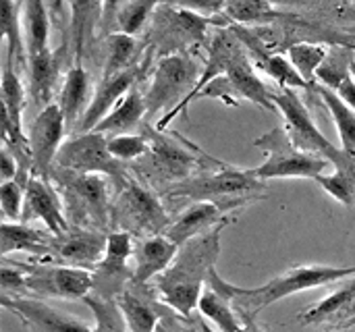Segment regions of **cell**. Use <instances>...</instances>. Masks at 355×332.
<instances>
[{
  "instance_id": "6da1fadb",
  "label": "cell",
  "mask_w": 355,
  "mask_h": 332,
  "mask_svg": "<svg viewBox=\"0 0 355 332\" xmlns=\"http://www.w3.org/2000/svg\"><path fill=\"white\" fill-rule=\"evenodd\" d=\"M227 222L229 220L183 243L173 264L156 277V291L160 299L183 318L193 316V310L200 306L204 295V285L208 283L210 272L216 270L214 266L220 256V233Z\"/></svg>"
},
{
  "instance_id": "4316f807",
  "label": "cell",
  "mask_w": 355,
  "mask_h": 332,
  "mask_svg": "<svg viewBox=\"0 0 355 332\" xmlns=\"http://www.w3.org/2000/svg\"><path fill=\"white\" fill-rule=\"evenodd\" d=\"M29 67V98L33 100V106L40 110L50 106L52 102V91L56 85L58 77V56L48 48L40 54H33L27 58Z\"/></svg>"
},
{
  "instance_id": "ffe728a7",
  "label": "cell",
  "mask_w": 355,
  "mask_h": 332,
  "mask_svg": "<svg viewBox=\"0 0 355 332\" xmlns=\"http://www.w3.org/2000/svg\"><path fill=\"white\" fill-rule=\"evenodd\" d=\"M148 139H150V152H152L154 164H156L160 171H164L166 175H171V177H181V181L187 179L189 173H191L196 166L202 164V160L212 162V160H210L206 154H202L196 146L189 143L187 148H183V146H179L175 139L164 137V133L158 131V129H156V131H150Z\"/></svg>"
},
{
  "instance_id": "8992f818",
  "label": "cell",
  "mask_w": 355,
  "mask_h": 332,
  "mask_svg": "<svg viewBox=\"0 0 355 332\" xmlns=\"http://www.w3.org/2000/svg\"><path fill=\"white\" fill-rule=\"evenodd\" d=\"M112 225L131 235H164L171 220L160 200L148 187L127 179L112 202Z\"/></svg>"
},
{
  "instance_id": "f35d334b",
  "label": "cell",
  "mask_w": 355,
  "mask_h": 332,
  "mask_svg": "<svg viewBox=\"0 0 355 332\" xmlns=\"http://www.w3.org/2000/svg\"><path fill=\"white\" fill-rule=\"evenodd\" d=\"M316 181L339 204H343L347 208L355 206V171H337L335 168L333 175H320Z\"/></svg>"
},
{
  "instance_id": "8fae6325",
  "label": "cell",
  "mask_w": 355,
  "mask_h": 332,
  "mask_svg": "<svg viewBox=\"0 0 355 332\" xmlns=\"http://www.w3.org/2000/svg\"><path fill=\"white\" fill-rule=\"evenodd\" d=\"M25 289L40 297L83 302L94 291V272L64 264H27Z\"/></svg>"
},
{
  "instance_id": "74e56055",
  "label": "cell",
  "mask_w": 355,
  "mask_h": 332,
  "mask_svg": "<svg viewBox=\"0 0 355 332\" xmlns=\"http://www.w3.org/2000/svg\"><path fill=\"white\" fill-rule=\"evenodd\" d=\"M158 2L160 0H127V2H123V6L116 12V21H114L116 31L135 35L148 23V19H152Z\"/></svg>"
},
{
  "instance_id": "b9f144b4",
  "label": "cell",
  "mask_w": 355,
  "mask_h": 332,
  "mask_svg": "<svg viewBox=\"0 0 355 332\" xmlns=\"http://www.w3.org/2000/svg\"><path fill=\"white\" fill-rule=\"evenodd\" d=\"M25 272H27V264L23 262H8L6 258L2 260V291L4 295H8L10 291H27L25 289Z\"/></svg>"
},
{
  "instance_id": "ab89813d",
  "label": "cell",
  "mask_w": 355,
  "mask_h": 332,
  "mask_svg": "<svg viewBox=\"0 0 355 332\" xmlns=\"http://www.w3.org/2000/svg\"><path fill=\"white\" fill-rule=\"evenodd\" d=\"M108 150L121 162L137 160L150 152V139H148V135H137V133L112 135V137H108Z\"/></svg>"
},
{
  "instance_id": "681fc988",
  "label": "cell",
  "mask_w": 355,
  "mask_h": 332,
  "mask_svg": "<svg viewBox=\"0 0 355 332\" xmlns=\"http://www.w3.org/2000/svg\"><path fill=\"white\" fill-rule=\"evenodd\" d=\"M337 332H352V329L347 326V329H343V331H337Z\"/></svg>"
},
{
  "instance_id": "7bdbcfd3",
  "label": "cell",
  "mask_w": 355,
  "mask_h": 332,
  "mask_svg": "<svg viewBox=\"0 0 355 332\" xmlns=\"http://www.w3.org/2000/svg\"><path fill=\"white\" fill-rule=\"evenodd\" d=\"M23 166H25V164L19 160V156L4 143V146H2V152H0V181L4 183V181L17 179V175L21 173ZM27 168H29V166H27Z\"/></svg>"
},
{
  "instance_id": "7c38bea8",
  "label": "cell",
  "mask_w": 355,
  "mask_h": 332,
  "mask_svg": "<svg viewBox=\"0 0 355 332\" xmlns=\"http://www.w3.org/2000/svg\"><path fill=\"white\" fill-rule=\"evenodd\" d=\"M220 98L227 104L237 106V98L250 100L266 110H279L275 104V94H270L264 85V81L256 75L254 67L248 60V54L237 58L227 73L212 79L208 85L202 87V91L196 98Z\"/></svg>"
},
{
  "instance_id": "ac0fdd59",
  "label": "cell",
  "mask_w": 355,
  "mask_h": 332,
  "mask_svg": "<svg viewBox=\"0 0 355 332\" xmlns=\"http://www.w3.org/2000/svg\"><path fill=\"white\" fill-rule=\"evenodd\" d=\"M250 200L252 198H235V200H225V202H193L189 208H185L181 212V216L177 220L171 222V227L166 229L164 235L181 247L189 239L229 220L227 212H231L239 206H245Z\"/></svg>"
},
{
  "instance_id": "5bb4252c",
  "label": "cell",
  "mask_w": 355,
  "mask_h": 332,
  "mask_svg": "<svg viewBox=\"0 0 355 332\" xmlns=\"http://www.w3.org/2000/svg\"><path fill=\"white\" fill-rule=\"evenodd\" d=\"M67 121L58 104H50L37 112L33 119L27 139H29V156H31V173L46 177L50 168L54 166L56 154L60 146L64 143V133H67Z\"/></svg>"
},
{
  "instance_id": "7dc6e473",
  "label": "cell",
  "mask_w": 355,
  "mask_h": 332,
  "mask_svg": "<svg viewBox=\"0 0 355 332\" xmlns=\"http://www.w3.org/2000/svg\"><path fill=\"white\" fill-rule=\"evenodd\" d=\"M198 331L200 332H216L214 329H212V326H210V324H208V322H206V318H204V316L198 320Z\"/></svg>"
},
{
  "instance_id": "60d3db41",
  "label": "cell",
  "mask_w": 355,
  "mask_h": 332,
  "mask_svg": "<svg viewBox=\"0 0 355 332\" xmlns=\"http://www.w3.org/2000/svg\"><path fill=\"white\" fill-rule=\"evenodd\" d=\"M345 50L347 48H339L337 52H331L316 73V79H320L329 89H337V85L352 75V60Z\"/></svg>"
},
{
  "instance_id": "603a6c76",
  "label": "cell",
  "mask_w": 355,
  "mask_h": 332,
  "mask_svg": "<svg viewBox=\"0 0 355 332\" xmlns=\"http://www.w3.org/2000/svg\"><path fill=\"white\" fill-rule=\"evenodd\" d=\"M71 8V48L75 64H81L94 42L96 29L102 27V0H67Z\"/></svg>"
},
{
  "instance_id": "bcb514c9",
  "label": "cell",
  "mask_w": 355,
  "mask_h": 332,
  "mask_svg": "<svg viewBox=\"0 0 355 332\" xmlns=\"http://www.w3.org/2000/svg\"><path fill=\"white\" fill-rule=\"evenodd\" d=\"M154 332H177V331L168 324V320H164V318H162V320H160V324L156 326V331Z\"/></svg>"
},
{
  "instance_id": "9a60e30c",
  "label": "cell",
  "mask_w": 355,
  "mask_h": 332,
  "mask_svg": "<svg viewBox=\"0 0 355 332\" xmlns=\"http://www.w3.org/2000/svg\"><path fill=\"white\" fill-rule=\"evenodd\" d=\"M0 304L4 310H10L15 316H19L27 332H94V329H89L77 316L60 312L35 297L2 295Z\"/></svg>"
},
{
  "instance_id": "4dcf8cb0",
  "label": "cell",
  "mask_w": 355,
  "mask_h": 332,
  "mask_svg": "<svg viewBox=\"0 0 355 332\" xmlns=\"http://www.w3.org/2000/svg\"><path fill=\"white\" fill-rule=\"evenodd\" d=\"M314 87H316L318 96L322 98V102L327 104V108L335 121V127H337V133L341 139V150L345 154H349L352 158H355V110L349 104H345L333 89H329L327 85L316 83Z\"/></svg>"
},
{
  "instance_id": "4fadbf2b",
  "label": "cell",
  "mask_w": 355,
  "mask_h": 332,
  "mask_svg": "<svg viewBox=\"0 0 355 332\" xmlns=\"http://www.w3.org/2000/svg\"><path fill=\"white\" fill-rule=\"evenodd\" d=\"M133 235L127 231L108 233V243L102 260L96 264L94 272V293L104 299H116L129 283H133V268L129 258H133Z\"/></svg>"
},
{
  "instance_id": "7a4b0ae2",
  "label": "cell",
  "mask_w": 355,
  "mask_h": 332,
  "mask_svg": "<svg viewBox=\"0 0 355 332\" xmlns=\"http://www.w3.org/2000/svg\"><path fill=\"white\" fill-rule=\"evenodd\" d=\"M354 274L355 266H293L262 287L243 289V287L231 285L216 270H212L208 277V285L212 289H216L218 293H223L227 299H231L235 306L243 308L245 312L256 314L289 295H295V293H302L308 289H316V287H324V285H333V283L345 281Z\"/></svg>"
},
{
  "instance_id": "52a82bcc",
  "label": "cell",
  "mask_w": 355,
  "mask_h": 332,
  "mask_svg": "<svg viewBox=\"0 0 355 332\" xmlns=\"http://www.w3.org/2000/svg\"><path fill=\"white\" fill-rule=\"evenodd\" d=\"M196 85H198L196 60L187 52L166 54L158 62L150 81V89L144 96L148 106V119L166 108L168 112L177 110L191 96Z\"/></svg>"
},
{
  "instance_id": "d6986e66",
  "label": "cell",
  "mask_w": 355,
  "mask_h": 332,
  "mask_svg": "<svg viewBox=\"0 0 355 332\" xmlns=\"http://www.w3.org/2000/svg\"><path fill=\"white\" fill-rule=\"evenodd\" d=\"M179 245L166 235H148L139 239L133 247V283L148 285L152 279L160 277L177 258Z\"/></svg>"
},
{
  "instance_id": "1f68e13d",
  "label": "cell",
  "mask_w": 355,
  "mask_h": 332,
  "mask_svg": "<svg viewBox=\"0 0 355 332\" xmlns=\"http://www.w3.org/2000/svg\"><path fill=\"white\" fill-rule=\"evenodd\" d=\"M254 54H256V67L262 69L272 81H277L281 87H312L293 67V62L281 54H268L264 52L258 44L252 46Z\"/></svg>"
},
{
  "instance_id": "30bf717a",
  "label": "cell",
  "mask_w": 355,
  "mask_h": 332,
  "mask_svg": "<svg viewBox=\"0 0 355 332\" xmlns=\"http://www.w3.org/2000/svg\"><path fill=\"white\" fill-rule=\"evenodd\" d=\"M208 19L200 12L179 8L173 4L156 6L150 23V40L156 48L166 54L185 52L187 48L202 42L208 29Z\"/></svg>"
},
{
  "instance_id": "d590c367",
  "label": "cell",
  "mask_w": 355,
  "mask_h": 332,
  "mask_svg": "<svg viewBox=\"0 0 355 332\" xmlns=\"http://www.w3.org/2000/svg\"><path fill=\"white\" fill-rule=\"evenodd\" d=\"M329 50L320 44H310V42H300L289 46V60L293 62V67L297 69V73L314 87V79L318 69L322 67V62L327 60Z\"/></svg>"
},
{
  "instance_id": "f907efd6",
  "label": "cell",
  "mask_w": 355,
  "mask_h": 332,
  "mask_svg": "<svg viewBox=\"0 0 355 332\" xmlns=\"http://www.w3.org/2000/svg\"><path fill=\"white\" fill-rule=\"evenodd\" d=\"M225 2H229V0H225Z\"/></svg>"
},
{
  "instance_id": "7402d4cb",
  "label": "cell",
  "mask_w": 355,
  "mask_h": 332,
  "mask_svg": "<svg viewBox=\"0 0 355 332\" xmlns=\"http://www.w3.org/2000/svg\"><path fill=\"white\" fill-rule=\"evenodd\" d=\"M131 332H154L162 320L158 304L146 293V285L129 283V287L114 299Z\"/></svg>"
},
{
  "instance_id": "c3c4849f",
  "label": "cell",
  "mask_w": 355,
  "mask_h": 332,
  "mask_svg": "<svg viewBox=\"0 0 355 332\" xmlns=\"http://www.w3.org/2000/svg\"><path fill=\"white\" fill-rule=\"evenodd\" d=\"M349 50H354L355 52V44H352V46H349ZM352 73H355V62H352Z\"/></svg>"
},
{
  "instance_id": "484cf974",
  "label": "cell",
  "mask_w": 355,
  "mask_h": 332,
  "mask_svg": "<svg viewBox=\"0 0 355 332\" xmlns=\"http://www.w3.org/2000/svg\"><path fill=\"white\" fill-rule=\"evenodd\" d=\"M148 116V106H146V98L137 91L131 89L98 125H96V133H102L106 137L112 135H125L131 133L141 119Z\"/></svg>"
},
{
  "instance_id": "836d02e7",
  "label": "cell",
  "mask_w": 355,
  "mask_h": 332,
  "mask_svg": "<svg viewBox=\"0 0 355 332\" xmlns=\"http://www.w3.org/2000/svg\"><path fill=\"white\" fill-rule=\"evenodd\" d=\"M223 15L239 25L270 23L281 17L268 0H229L223 8Z\"/></svg>"
},
{
  "instance_id": "3957f363",
  "label": "cell",
  "mask_w": 355,
  "mask_h": 332,
  "mask_svg": "<svg viewBox=\"0 0 355 332\" xmlns=\"http://www.w3.org/2000/svg\"><path fill=\"white\" fill-rule=\"evenodd\" d=\"M48 179L58 189L71 227L104 231L112 225V202L104 175L73 173L52 166Z\"/></svg>"
},
{
  "instance_id": "ba28073f",
  "label": "cell",
  "mask_w": 355,
  "mask_h": 332,
  "mask_svg": "<svg viewBox=\"0 0 355 332\" xmlns=\"http://www.w3.org/2000/svg\"><path fill=\"white\" fill-rule=\"evenodd\" d=\"M54 166L85 173V175H104L110 177L116 187H121L129 175L125 171V162L116 160L108 150V137L96 131L81 133L73 139H67L54 160Z\"/></svg>"
},
{
  "instance_id": "ee69618b",
  "label": "cell",
  "mask_w": 355,
  "mask_h": 332,
  "mask_svg": "<svg viewBox=\"0 0 355 332\" xmlns=\"http://www.w3.org/2000/svg\"><path fill=\"white\" fill-rule=\"evenodd\" d=\"M123 6V0H102V31L112 33V25L116 21V12Z\"/></svg>"
},
{
  "instance_id": "277c9868",
  "label": "cell",
  "mask_w": 355,
  "mask_h": 332,
  "mask_svg": "<svg viewBox=\"0 0 355 332\" xmlns=\"http://www.w3.org/2000/svg\"><path fill=\"white\" fill-rule=\"evenodd\" d=\"M254 146L268 154L264 164L252 168L254 177L262 181H268V179H314L316 181L322 175V171L331 164L329 160L316 154H308L300 150L291 141L285 127L270 129L268 133L254 139Z\"/></svg>"
},
{
  "instance_id": "44dd1931",
  "label": "cell",
  "mask_w": 355,
  "mask_h": 332,
  "mask_svg": "<svg viewBox=\"0 0 355 332\" xmlns=\"http://www.w3.org/2000/svg\"><path fill=\"white\" fill-rule=\"evenodd\" d=\"M133 81H135V67L127 69L123 73L110 75V77H102L92 100H89V106H87L81 123H79L81 133L94 131L96 125L131 91Z\"/></svg>"
},
{
  "instance_id": "5b68a950",
  "label": "cell",
  "mask_w": 355,
  "mask_h": 332,
  "mask_svg": "<svg viewBox=\"0 0 355 332\" xmlns=\"http://www.w3.org/2000/svg\"><path fill=\"white\" fill-rule=\"evenodd\" d=\"M275 104L279 112L285 116V131L300 150L329 160L337 171H355V158L335 148L324 137V133H320L314 119L310 116V110L295 94V89L281 87V91L275 94Z\"/></svg>"
},
{
  "instance_id": "8d00e7d4",
  "label": "cell",
  "mask_w": 355,
  "mask_h": 332,
  "mask_svg": "<svg viewBox=\"0 0 355 332\" xmlns=\"http://www.w3.org/2000/svg\"><path fill=\"white\" fill-rule=\"evenodd\" d=\"M31 168L23 166L17 179L4 181L0 185V210H2V222H17L23 214V202H25V185L29 179Z\"/></svg>"
},
{
  "instance_id": "cb8c5ba5",
  "label": "cell",
  "mask_w": 355,
  "mask_h": 332,
  "mask_svg": "<svg viewBox=\"0 0 355 332\" xmlns=\"http://www.w3.org/2000/svg\"><path fill=\"white\" fill-rule=\"evenodd\" d=\"M89 75L81 64H73L67 71L62 89H60V100L56 102L64 114L67 129L71 131L75 125L81 123L87 106H89Z\"/></svg>"
},
{
  "instance_id": "816d5d0a",
  "label": "cell",
  "mask_w": 355,
  "mask_h": 332,
  "mask_svg": "<svg viewBox=\"0 0 355 332\" xmlns=\"http://www.w3.org/2000/svg\"><path fill=\"white\" fill-rule=\"evenodd\" d=\"M352 332H354V331H352Z\"/></svg>"
},
{
  "instance_id": "d6a6232c",
  "label": "cell",
  "mask_w": 355,
  "mask_h": 332,
  "mask_svg": "<svg viewBox=\"0 0 355 332\" xmlns=\"http://www.w3.org/2000/svg\"><path fill=\"white\" fill-rule=\"evenodd\" d=\"M137 54V44L133 35L112 31L106 35V60L102 77H110L116 73H123L127 69H133V60Z\"/></svg>"
},
{
  "instance_id": "d4e9b609",
  "label": "cell",
  "mask_w": 355,
  "mask_h": 332,
  "mask_svg": "<svg viewBox=\"0 0 355 332\" xmlns=\"http://www.w3.org/2000/svg\"><path fill=\"white\" fill-rule=\"evenodd\" d=\"M0 237H2V256H8L12 252H25L37 258L52 256L54 235L31 229L27 222H2Z\"/></svg>"
},
{
  "instance_id": "9c48e42d",
  "label": "cell",
  "mask_w": 355,
  "mask_h": 332,
  "mask_svg": "<svg viewBox=\"0 0 355 332\" xmlns=\"http://www.w3.org/2000/svg\"><path fill=\"white\" fill-rule=\"evenodd\" d=\"M266 185L262 179L254 177L252 168H223L212 175H198L179 181L164 195L166 198H187L191 202H225L235 198H252V193L262 191Z\"/></svg>"
},
{
  "instance_id": "f546056e",
  "label": "cell",
  "mask_w": 355,
  "mask_h": 332,
  "mask_svg": "<svg viewBox=\"0 0 355 332\" xmlns=\"http://www.w3.org/2000/svg\"><path fill=\"white\" fill-rule=\"evenodd\" d=\"M355 308V274L345 279V283L331 293L329 297H324L322 302H318L316 306H312L310 310H306L300 316L302 324H320V322H329L331 318L343 316L347 312H352Z\"/></svg>"
},
{
  "instance_id": "e575fe53",
  "label": "cell",
  "mask_w": 355,
  "mask_h": 332,
  "mask_svg": "<svg viewBox=\"0 0 355 332\" xmlns=\"http://www.w3.org/2000/svg\"><path fill=\"white\" fill-rule=\"evenodd\" d=\"M83 304L94 314V320H96L94 332H131L119 304L114 299H104V297L89 293L83 299Z\"/></svg>"
},
{
  "instance_id": "f6af8a7d",
  "label": "cell",
  "mask_w": 355,
  "mask_h": 332,
  "mask_svg": "<svg viewBox=\"0 0 355 332\" xmlns=\"http://www.w3.org/2000/svg\"><path fill=\"white\" fill-rule=\"evenodd\" d=\"M345 104H349L352 108L355 110V79L352 75H347L339 85H337V89H333Z\"/></svg>"
},
{
  "instance_id": "f1b7e54d",
  "label": "cell",
  "mask_w": 355,
  "mask_h": 332,
  "mask_svg": "<svg viewBox=\"0 0 355 332\" xmlns=\"http://www.w3.org/2000/svg\"><path fill=\"white\" fill-rule=\"evenodd\" d=\"M23 19V35L27 46V58L48 50L50 40V19L44 0H23L21 6Z\"/></svg>"
},
{
  "instance_id": "e0dca14e",
  "label": "cell",
  "mask_w": 355,
  "mask_h": 332,
  "mask_svg": "<svg viewBox=\"0 0 355 332\" xmlns=\"http://www.w3.org/2000/svg\"><path fill=\"white\" fill-rule=\"evenodd\" d=\"M106 243L108 235L104 231L69 227V231L62 235H54L50 260H56L64 266L94 270L106 252Z\"/></svg>"
},
{
  "instance_id": "83f0119b",
  "label": "cell",
  "mask_w": 355,
  "mask_h": 332,
  "mask_svg": "<svg viewBox=\"0 0 355 332\" xmlns=\"http://www.w3.org/2000/svg\"><path fill=\"white\" fill-rule=\"evenodd\" d=\"M0 33L6 48V58L15 64H27V46L23 35L21 4L17 0L0 2Z\"/></svg>"
},
{
  "instance_id": "2e32d148",
  "label": "cell",
  "mask_w": 355,
  "mask_h": 332,
  "mask_svg": "<svg viewBox=\"0 0 355 332\" xmlns=\"http://www.w3.org/2000/svg\"><path fill=\"white\" fill-rule=\"evenodd\" d=\"M23 222L29 220H42L52 235H62L69 231V218L64 212L62 198L54 183L40 175H29L25 185V202H23Z\"/></svg>"
}]
</instances>
